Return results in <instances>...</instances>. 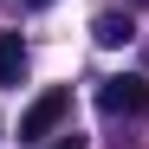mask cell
<instances>
[{
    "instance_id": "1",
    "label": "cell",
    "mask_w": 149,
    "mask_h": 149,
    "mask_svg": "<svg viewBox=\"0 0 149 149\" xmlns=\"http://www.w3.org/2000/svg\"><path fill=\"white\" fill-rule=\"evenodd\" d=\"M71 117V91L65 84H52V91H39L26 110H19V143H39V136H52L58 123Z\"/></svg>"
},
{
    "instance_id": "5",
    "label": "cell",
    "mask_w": 149,
    "mask_h": 149,
    "mask_svg": "<svg viewBox=\"0 0 149 149\" xmlns=\"http://www.w3.org/2000/svg\"><path fill=\"white\" fill-rule=\"evenodd\" d=\"M52 149H84V136H58V143H52Z\"/></svg>"
},
{
    "instance_id": "2",
    "label": "cell",
    "mask_w": 149,
    "mask_h": 149,
    "mask_svg": "<svg viewBox=\"0 0 149 149\" xmlns=\"http://www.w3.org/2000/svg\"><path fill=\"white\" fill-rule=\"evenodd\" d=\"M97 110H104V117H143L149 110V78H136V71L104 78V84H97Z\"/></svg>"
},
{
    "instance_id": "6",
    "label": "cell",
    "mask_w": 149,
    "mask_h": 149,
    "mask_svg": "<svg viewBox=\"0 0 149 149\" xmlns=\"http://www.w3.org/2000/svg\"><path fill=\"white\" fill-rule=\"evenodd\" d=\"M19 7H52V0H19Z\"/></svg>"
},
{
    "instance_id": "3",
    "label": "cell",
    "mask_w": 149,
    "mask_h": 149,
    "mask_svg": "<svg viewBox=\"0 0 149 149\" xmlns=\"http://www.w3.org/2000/svg\"><path fill=\"white\" fill-rule=\"evenodd\" d=\"M91 39H97V45H130V39H136V19H130V13H97V19H91Z\"/></svg>"
},
{
    "instance_id": "4",
    "label": "cell",
    "mask_w": 149,
    "mask_h": 149,
    "mask_svg": "<svg viewBox=\"0 0 149 149\" xmlns=\"http://www.w3.org/2000/svg\"><path fill=\"white\" fill-rule=\"evenodd\" d=\"M19 78H26V39L0 33V84H19Z\"/></svg>"
}]
</instances>
